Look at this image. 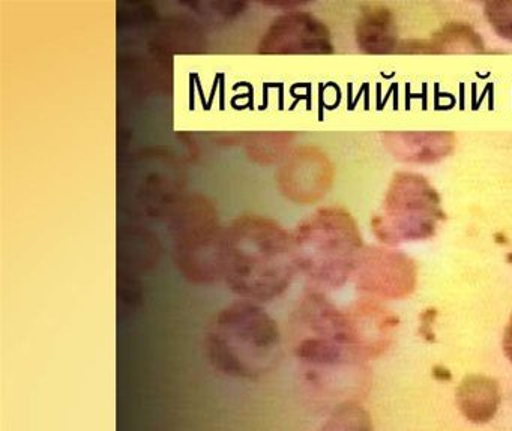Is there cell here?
Wrapping results in <instances>:
<instances>
[{"label":"cell","mask_w":512,"mask_h":431,"mask_svg":"<svg viewBox=\"0 0 512 431\" xmlns=\"http://www.w3.org/2000/svg\"><path fill=\"white\" fill-rule=\"evenodd\" d=\"M296 272L292 233L272 218L239 215L224 230L223 280L242 301L280 298Z\"/></svg>","instance_id":"1"},{"label":"cell","mask_w":512,"mask_h":431,"mask_svg":"<svg viewBox=\"0 0 512 431\" xmlns=\"http://www.w3.org/2000/svg\"><path fill=\"white\" fill-rule=\"evenodd\" d=\"M205 355L224 376L257 380L280 364L283 335L262 305L239 299L221 308L209 323Z\"/></svg>","instance_id":"2"},{"label":"cell","mask_w":512,"mask_h":431,"mask_svg":"<svg viewBox=\"0 0 512 431\" xmlns=\"http://www.w3.org/2000/svg\"><path fill=\"white\" fill-rule=\"evenodd\" d=\"M296 266L307 280L338 289L355 275L364 251L358 221L341 206L308 215L292 232Z\"/></svg>","instance_id":"3"},{"label":"cell","mask_w":512,"mask_h":431,"mask_svg":"<svg viewBox=\"0 0 512 431\" xmlns=\"http://www.w3.org/2000/svg\"><path fill=\"white\" fill-rule=\"evenodd\" d=\"M173 259L185 280L214 284L223 280L224 230L217 208L202 194L181 197L170 212Z\"/></svg>","instance_id":"4"},{"label":"cell","mask_w":512,"mask_h":431,"mask_svg":"<svg viewBox=\"0 0 512 431\" xmlns=\"http://www.w3.org/2000/svg\"><path fill=\"white\" fill-rule=\"evenodd\" d=\"M445 220L442 199L425 176L397 172L389 181L382 212L371 220V232L386 247L427 241Z\"/></svg>","instance_id":"5"},{"label":"cell","mask_w":512,"mask_h":431,"mask_svg":"<svg viewBox=\"0 0 512 431\" xmlns=\"http://www.w3.org/2000/svg\"><path fill=\"white\" fill-rule=\"evenodd\" d=\"M356 287L371 299H404L418 283V266L403 251L371 245L362 251L355 272Z\"/></svg>","instance_id":"6"},{"label":"cell","mask_w":512,"mask_h":431,"mask_svg":"<svg viewBox=\"0 0 512 431\" xmlns=\"http://www.w3.org/2000/svg\"><path fill=\"white\" fill-rule=\"evenodd\" d=\"M260 55L326 56L334 53L328 26L308 11H293L275 17L260 38Z\"/></svg>","instance_id":"7"},{"label":"cell","mask_w":512,"mask_h":431,"mask_svg":"<svg viewBox=\"0 0 512 431\" xmlns=\"http://www.w3.org/2000/svg\"><path fill=\"white\" fill-rule=\"evenodd\" d=\"M334 179L331 158L317 146L305 145L292 149L281 161L277 187L290 202L313 205L329 193Z\"/></svg>","instance_id":"8"},{"label":"cell","mask_w":512,"mask_h":431,"mask_svg":"<svg viewBox=\"0 0 512 431\" xmlns=\"http://www.w3.org/2000/svg\"><path fill=\"white\" fill-rule=\"evenodd\" d=\"M386 151L406 164H436L454 154L452 131H386L380 136Z\"/></svg>","instance_id":"9"},{"label":"cell","mask_w":512,"mask_h":431,"mask_svg":"<svg viewBox=\"0 0 512 431\" xmlns=\"http://www.w3.org/2000/svg\"><path fill=\"white\" fill-rule=\"evenodd\" d=\"M349 316L362 358L373 359L382 355L394 337L398 317L377 299L371 298L359 301L349 311Z\"/></svg>","instance_id":"10"},{"label":"cell","mask_w":512,"mask_h":431,"mask_svg":"<svg viewBox=\"0 0 512 431\" xmlns=\"http://www.w3.org/2000/svg\"><path fill=\"white\" fill-rule=\"evenodd\" d=\"M398 55H481L485 44L479 32L464 22H448L428 40L401 41Z\"/></svg>","instance_id":"11"},{"label":"cell","mask_w":512,"mask_h":431,"mask_svg":"<svg viewBox=\"0 0 512 431\" xmlns=\"http://www.w3.org/2000/svg\"><path fill=\"white\" fill-rule=\"evenodd\" d=\"M355 41L365 55L397 53L401 41L391 8L382 4L364 5L355 23Z\"/></svg>","instance_id":"12"},{"label":"cell","mask_w":512,"mask_h":431,"mask_svg":"<svg viewBox=\"0 0 512 431\" xmlns=\"http://www.w3.org/2000/svg\"><path fill=\"white\" fill-rule=\"evenodd\" d=\"M500 386L493 377L469 374L461 380L455 391L458 410L473 424H487L500 407Z\"/></svg>","instance_id":"13"},{"label":"cell","mask_w":512,"mask_h":431,"mask_svg":"<svg viewBox=\"0 0 512 431\" xmlns=\"http://www.w3.org/2000/svg\"><path fill=\"white\" fill-rule=\"evenodd\" d=\"M295 134L287 133H253L245 134V154L253 163L271 166L280 163L292 151Z\"/></svg>","instance_id":"14"},{"label":"cell","mask_w":512,"mask_h":431,"mask_svg":"<svg viewBox=\"0 0 512 431\" xmlns=\"http://www.w3.org/2000/svg\"><path fill=\"white\" fill-rule=\"evenodd\" d=\"M320 431H373L370 413L355 401L340 404Z\"/></svg>","instance_id":"15"},{"label":"cell","mask_w":512,"mask_h":431,"mask_svg":"<svg viewBox=\"0 0 512 431\" xmlns=\"http://www.w3.org/2000/svg\"><path fill=\"white\" fill-rule=\"evenodd\" d=\"M484 16L497 37L512 43V0H488Z\"/></svg>","instance_id":"16"},{"label":"cell","mask_w":512,"mask_h":431,"mask_svg":"<svg viewBox=\"0 0 512 431\" xmlns=\"http://www.w3.org/2000/svg\"><path fill=\"white\" fill-rule=\"evenodd\" d=\"M437 311L434 308H428V310L422 311L421 317V325H419V334L425 338V340L433 341L434 340V331L433 325L436 322Z\"/></svg>","instance_id":"17"},{"label":"cell","mask_w":512,"mask_h":431,"mask_svg":"<svg viewBox=\"0 0 512 431\" xmlns=\"http://www.w3.org/2000/svg\"><path fill=\"white\" fill-rule=\"evenodd\" d=\"M263 7L272 8V10H281L283 13H293V11H301L307 7L308 2L302 0H277V2H262Z\"/></svg>","instance_id":"18"},{"label":"cell","mask_w":512,"mask_h":431,"mask_svg":"<svg viewBox=\"0 0 512 431\" xmlns=\"http://www.w3.org/2000/svg\"><path fill=\"white\" fill-rule=\"evenodd\" d=\"M503 353L506 358L512 364V316L509 319L508 325H506L505 332H503L502 340Z\"/></svg>","instance_id":"19"},{"label":"cell","mask_w":512,"mask_h":431,"mask_svg":"<svg viewBox=\"0 0 512 431\" xmlns=\"http://www.w3.org/2000/svg\"><path fill=\"white\" fill-rule=\"evenodd\" d=\"M506 260H508L509 265H512V251L506 256Z\"/></svg>","instance_id":"20"}]
</instances>
